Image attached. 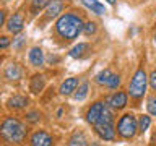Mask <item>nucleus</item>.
I'll list each match as a JSON object with an SVG mask.
<instances>
[{
  "mask_svg": "<svg viewBox=\"0 0 156 146\" xmlns=\"http://www.w3.org/2000/svg\"><path fill=\"white\" fill-rule=\"evenodd\" d=\"M28 130L26 125L21 123L18 119H13V117H8L2 122L0 125V136L8 141V143H18L21 144L24 140H26Z\"/></svg>",
  "mask_w": 156,
  "mask_h": 146,
  "instance_id": "1",
  "label": "nucleus"
},
{
  "mask_svg": "<svg viewBox=\"0 0 156 146\" xmlns=\"http://www.w3.org/2000/svg\"><path fill=\"white\" fill-rule=\"evenodd\" d=\"M83 26H85V24H83L80 16L72 15V13H65L57 19L55 29L63 39H68V41H70V39H75L78 34L83 31Z\"/></svg>",
  "mask_w": 156,
  "mask_h": 146,
  "instance_id": "2",
  "label": "nucleus"
},
{
  "mask_svg": "<svg viewBox=\"0 0 156 146\" xmlns=\"http://www.w3.org/2000/svg\"><path fill=\"white\" fill-rule=\"evenodd\" d=\"M146 85H148V76H146V73L143 68H138V70L135 71L133 78H132V83H130V96L133 97V99H140V97H143L145 91H146Z\"/></svg>",
  "mask_w": 156,
  "mask_h": 146,
  "instance_id": "3",
  "label": "nucleus"
},
{
  "mask_svg": "<svg viewBox=\"0 0 156 146\" xmlns=\"http://www.w3.org/2000/svg\"><path fill=\"white\" fill-rule=\"evenodd\" d=\"M117 131L124 138H133L136 131H138V122L132 114H125L124 117H120L119 125H117Z\"/></svg>",
  "mask_w": 156,
  "mask_h": 146,
  "instance_id": "4",
  "label": "nucleus"
},
{
  "mask_svg": "<svg viewBox=\"0 0 156 146\" xmlns=\"http://www.w3.org/2000/svg\"><path fill=\"white\" fill-rule=\"evenodd\" d=\"M94 127H96V133L99 135L102 140H106V141L114 140L115 130H114L112 122H98V123H94Z\"/></svg>",
  "mask_w": 156,
  "mask_h": 146,
  "instance_id": "5",
  "label": "nucleus"
},
{
  "mask_svg": "<svg viewBox=\"0 0 156 146\" xmlns=\"http://www.w3.org/2000/svg\"><path fill=\"white\" fill-rule=\"evenodd\" d=\"M104 107H106L104 102H94V104L90 107V110L86 112V120L90 122L91 125H94L96 122L99 120V117L102 114V110H104Z\"/></svg>",
  "mask_w": 156,
  "mask_h": 146,
  "instance_id": "6",
  "label": "nucleus"
},
{
  "mask_svg": "<svg viewBox=\"0 0 156 146\" xmlns=\"http://www.w3.org/2000/svg\"><path fill=\"white\" fill-rule=\"evenodd\" d=\"M52 136L46 131H36L31 136V144L33 146H52Z\"/></svg>",
  "mask_w": 156,
  "mask_h": 146,
  "instance_id": "7",
  "label": "nucleus"
},
{
  "mask_svg": "<svg viewBox=\"0 0 156 146\" xmlns=\"http://www.w3.org/2000/svg\"><path fill=\"white\" fill-rule=\"evenodd\" d=\"M23 26H24V19H23L21 13H15L13 16L8 19V23H7V29L10 33H13V34L20 33L23 29Z\"/></svg>",
  "mask_w": 156,
  "mask_h": 146,
  "instance_id": "8",
  "label": "nucleus"
},
{
  "mask_svg": "<svg viewBox=\"0 0 156 146\" xmlns=\"http://www.w3.org/2000/svg\"><path fill=\"white\" fill-rule=\"evenodd\" d=\"M109 104H111L112 109H115V110L124 109V107L127 106V94H125V92H122V91L115 92V94L109 99Z\"/></svg>",
  "mask_w": 156,
  "mask_h": 146,
  "instance_id": "9",
  "label": "nucleus"
},
{
  "mask_svg": "<svg viewBox=\"0 0 156 146\" xmlns=\"http://www.w3.org/2000/svg\"><path fill=\"white\" fill-rule=\"evenodd\" d=\"M62 8H63V2H62V0H51L49 5H47V10H46V16L47 18L57 16V15L62 12Z\"/></svg>",
  "mask_w": 156,
  "mask_h": 146,
  "instance_id": "10",
  "label": "nucleus"
},
{
  "mask_svg": "<svg viewBox=\"0 0 156 146\" xmlns=\"http://www.w3.org/2000/svg\"><path fill=\"white\" fill-rule=\"evenodd\" d=\"M44 85H46V78L42 75H34L31 78V83H29V89H31L34 94H37V92H41L44 89Z\"/></svg>",
  "mask_w": 156,
  "mask_h": 146,
  "instance_id": "11",
  "label": "nucleus"
},
{
  "mask_svg": "<svg viewBox=\"0 0 156 146\" xmlns=\"http://www.w3.org/2000/svg\"><path fill=\"white\" fill-rule=\"evenodd\" d=\"M76 86H78V78H68V80H65V81L62 83L60 94H63V96L72 94V92L76 89Z\"/></svg>",
  "mask_w": 156,
  "mask_h": 146,
  "instance_id": "12",
  "label": "nucleus"
},
{
  "mask_svg": "<svg viewBox=\"0 0 156 146\" xmlns=\"http://www.w3.org/2000/svg\"><path fill=\"white\" fill-rule=\"evenodd\" d=\"M29 62L33 63L34 67H41L44 62V52L39 47H33L29 50Z\"/></svg>",
  "mask_w": 156,
  "mask_h": 146,
  "instance_id": "13",
  "label": "nucleus"
},
{
  "mask_svg": "<svg viewBox=\"0 0 156 146\" xmlns=\"http://www.w3.org/2000/svg\"><path fill=\"white\" fill-rule=\"evenodd\" d=\"M26 106H28V97H24V96H13L12 99H8L10 109H23Z\"/></svg>",
  "mask_w": 156,
  "mask_h": 146,
  "instance_id": "14",
  "label": "nucleus"
},
{
  "mask_svg": "<svg viewBox=\"0 0 156 146\" xmlns=\"http://www.w3.org/2000/svg\"><path fill=\"white\" fill-rule=\"evenodd\" d=\"M21 75H23V70L20 65H16V63H15V65H10L7 70H5V76H7L8 80H20Z\"/></svg>",
  "mask_w": 156,
  "mask_h": 146,
  "instance_id": "15",
  "label": "nucleus"
},
{
  "mask_svg": "<svg viewBox=\"0 0 156 146\" xmlns=\"http://www.w3.org/2000/svg\"><path fill=\"white\" fill-rule=\"evenodd\" d=\"M68 146H88V140L81 131H75L68 141Z\"/></svg>",
  "mask_w": 156,
  "mask_h": 146,
  "instance_id": "16",
  "label": "nucleus"
},
{
  "mask_svg": "<svg viewBox=\"0 0 156 146\" xmlns=\"http://www.w3.org/2000/svg\"><path fill=\"white\" fill-rule=\"evenodd\" d=\"M90 50V46L88 44H85V42H81V44H78V46H75L70 50V55L73 57V58H80V57H83L85 54Z\"/></svg>",
  "mask_w": 156,
  "mask_h": 146,
  "instance_id": "17",
  "label": "nucleus"
},
{
  "mask_svg": "<svg viewBox=\"0 0 156 146\" xmlns=\"http://www.w3.org/2000/svg\"><path fill=\"white\" fill-rule=\"evenodd\" d=\"M83 3H85L90 10H93L96 15H104L106 13L104 12V5H101L98 0H83Z\"/></svg>",
  "mask_w": 156,
  "mask_h": 146,
  "instance_id": "18",
  "label": "nucleus"
},
{
  "mask_svg": "<svg viewBox=\"0 0 156 146\" xmlns=\"http://www.w3.org/2000/svg\"><path fill=\"white\" fill-rule=\"evenodd\" d=\"M49 2H51V0H33V3H31V12H33V13L41 12L44 7H47V5H49Z\"/></svg>",
  "mask_w": 156,
  "mask_h": 146,
  "instance_id": "19",
  "label": "nucleus"
},
{
  "mask_svg": "<svg viewBox=\"0 0 156 146\" xmlns=\"http://www.w3.org/2000/svg\"><path fill=\"white\" fill-rule=\"evenodd\" d=\"M88 88H90V86H88V83H83V85L78 88V91L75 92V99L76 101H83V99H85L86 94H88Z\"/></svg>",
  "mask_w": 156,
  "mask_h": 146,
  "instance_id": "20",
  "label": "nucleus"
},
{
  "mask_svg": "<svg viewBox=\"0 0 156 146\" xmlns=\"http://www.w3.org/2000/svg\"><path fill=\"white\" fill-rule=\"evenodd\" d=\"M150 123H151V120H150V117L148 115H141L140 117V120H138V131H146L148 130V127H150Z\"/></svg>",
  "mask_w": 156,
  "mask_h": 146,
  "instance_id": "21",
  "label": "nucleus"
},
{
  "mask_svg": "<svg viewBox=\"0 0 156 146\" xmlns=\"http://www.w3.org/2000/svg\"><path fill=\"white\" fill-rule=\"evenodd\" d=\"M111 75H112L111 70H102L101 73H98V75H96V81L99 83V85H106Z\"/></svg>",
  "mask_w": 156,
  "mask_h": 146,
  "instance_id": "22",
  "label": "nucleus"
},
{
  "mask_svg": "<svg viewBox=\"0 0 156 146\" xmlns=\"http://www.w3.org/2000/svg\"><path fill=\"white\" fill-rule=\"evenodd\" d=\"M119 85H120V76L112 73V75L109 76V80H107V83H106V86L111 88V89H115V88L119 86Z\"/></svg>",
  "mask_w": 156,
  "mask_h": 146,
  "instance_id": "23",
  "label": "nucleus"
},
{
  "mask_svg": "<svg viewBox=\"0 0 156 146\" xmlns=\"http://www.w3.org/2000/svg\"><path fill=\"white\" fill-rule=\"evenodd\" d=\"M146 107H148V112L151 115H156V96L150 97L148 99V104H146Z\"/></svg>",
  "mask_w": 156,
  "mask_h": 146,
  "instance_id": "24",
  "label": "nucleus"
},
{
  "mask_svg": "<svg viewBox=\"0 0 156 146\" xmlns=\"http://www.w3.org/2000/svg\"><path fill=\"white\" fill-rule=\"evenodd\" d=\"M83 31H85L86 34H93V33H96V23H86L85 26H83Z\"/></svg>",
  "mask_w": 156,
  "mask_h": 146,
  "instance_id": "25",
  "label": "nucleus"
},
{
  "mask_svg": "<svg viewBox=\"0 0 156 146\" xmlns=\"http://www.w3.org/2000/svg\"><path fill=\"white\" fill-rule=\"evenodd\" d=\"M39 117H41V115H39L37 112H29V114L26 115V120L31 122V123H36V122L39 120Z\"/></svg>",
  "mask_w": 156,
  "mask_h": 146,
  "instance_id": "26",
  "label": "nucleus"
},
{
  "mask_svg": "<svg viewBox=\"0 0 156 146\" xmlns=\"http://www.w3.org/2000/svg\"><path fill=\"white\" fill-rule=\"evenodd\" d=\"M10 46V39L7 36H0V50L2 49H7Z\"/></svg>",
  "mask_w": 156,
  "mask_h": 146,
  "instance_id": "27",
  "label": "nucleus"
},
{
  "mask_svg": "<svg viewBox=\"0 0 156 146\" xmlns=\"http://www.w3.org/2000/svg\"><path fill=\"white\" fill-rule=\"evenodd\" d=\"M150 85H151V88H153V89L156 91V70L154 71H151V75H150Z\"/></svg>",
  "mask_w": 156,
  "mask_h": 146,
  "instance_id": "28",
  "label": "nucleus"
},
{
  "mask_svg": "<svg viewBox=\"0 0 156 146\" xmlns=\"http://www.w3.org/2000/svg\"><path fill=\"white\" fill-rule=\"evenodd\" d=\"M3 21H5V10H0V26L3 24Z\"/></svg>",
  "mask_w": 156,
  "mask_h": 146,
  "instance_id": "29",
  "label": "nucleus"
},
{
  "mask_svg": "<svg viewBox=\"0 0 156 146\" xmlns=\"http://www.w3.org/2000/svg\"><path fill=\"white\" fill-rule=\"evenodd\" d=\"M117 2V0H107V3H111V5H114Z\"/></svg>",
  "mask_w": 156,
  "mask_h": 146,
  "instance_id": "30",
  "label": "nucleus"
},
{
  "mask_svg": "<svg viewBox=\"0 0 156 146\" xmlns=\"http://www.w3.org/2000/svg\"><path fill=\"white\" fill-rule=\"evenodd\" d=\"M153 141H154V143H156V133L153 135Z\"/></svg>",
  "mask_w": 156,
  "mask_h": 146,
  "instance_id": "31",
  "label": "nucleus"
},
{
  "mask_svg": "<svg viewBox=\"0 0 156 146\" xmlns=\"http://www.w3.org/2000/svg\"><path fill=\"white\" fill-rule=\"evenodd\" d=\"M154 42H156V34H154Z\"/></svg>",
  "mask_w": 156,
  "mask_h": 146,
  "instance_id": "32",
  "label": "nucleus"
},
{
  "mask_svg": "<svg viewBox=\"0 0 156 146\" xmlns=\"http://www.w3.org/2000/svg\"><path fill=\"white\" fill-rule=\"evenodd\" d=\"M0 63H2V57H0Z\"/></svg>",
  "mask_w": 156,
  "mask_h": 146,
  "instance_id": "33",
  "label": "nucleus"
}]
</instances>
